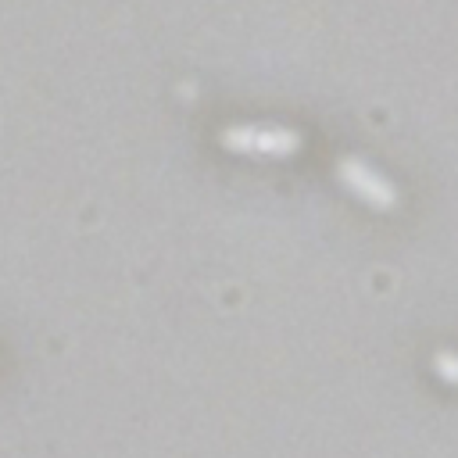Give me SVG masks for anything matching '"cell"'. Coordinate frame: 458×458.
<instances>
[{"label":"cell","instance_id":"1","mask_svg":"<svg viewBox=\"0 0 458 458\" xmlns=\"http://www.w3.org/2000/svg\"><path fill=\"white\" fill-rule=\"evenodd\" d=\"M433 369H437V376H440V379L458 383V354H454V351H437Z\"/></svg>","mask_w":458,"mask_h":458}]
</instances>
